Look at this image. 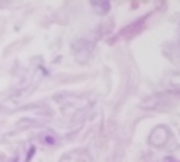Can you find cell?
Here are the masks:
<instances>
[{
    "instance_id": "6da1fadb",
    "label": "cell",
    "mask_w": 180,
    "mask_h": 162,
    "mask_svg": "<svg viewBox=\"0 0 180 162\" xmlns=\"http://www.w3.org/2000/svg\"><path fill=\"white\" fill-rule=\"evenodd\" d=\"M92 6L98 8L102 14H108V10H110V2H92Z\"/></svg>"
},
{
    "instance_id": "7a4b0ae2",
    "label": "cell",
    "mask_w": 180,
    "mask_h": 162,
    "mask_svg": "<svg viewBox=\"0 0 180 162\" xmlns=\"http://www.w3.org/2000/svg\"><path fill=\"white\" fill-rule=\"evenodd\" d=\"M33 154H35V147H29V150H28V156H26V162H29L33 158Z\"/></svg>"
},
{
    "instance_id": "3957f363",
    "label": "cell",
    "mask_w": 180,
    "mask_h": 162,
    "mask_svg": "<svg viewBox=\"0 0 180 162\" xmlns=\"http://www.w3.org/2000/svg\"><path fill=\"white\" fill-rule=\"evenodd\" d=\"M45 143H47V144H53V143H55V139H53V137H49V135H47V137H45Z\"/></svg>"
},
{
    "instance_id": "277c9868",
    "label": "cell",
    "mask_w": 180,
    "mask_h": 162,
    "mask_svg": "<svg viewBox=\"0 0 180 162\" xmlns=\"http://www.w3.org/2000/svg\"><path fill=\"white\" fill-rule=\"evenodd\" d=\"M12 162H18V156H16V158H14V160H12Z\"/></svg>"
}]
</instances>
